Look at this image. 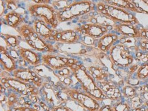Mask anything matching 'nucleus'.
<instances>
[{
    "label": "nucleus",
    "instance_id": "obj_46",
    "mask_svg": "<svg viewBox=\"0 0 148 111\" xmlns=\"http://www.w3.org/2000/svg\"><path fill=\"white\" fill-rule=\"evenodd\" d=\"M131 111H147V110H145V108H144L143 106H142V107H140V108L132 109Z\"/></svg>",
    "mask_w": 148,
    "mask_h": 111
},
{
    "label": "nucleus",
    "instance_id": "obj_32",
    "mask_svg": "<svg viewBox=\"0 0 148 111\" xmlns=\"http://www.w3.org/2000/svg\"><path fill=\"white\" fill-rule=\"evenodd\" d=\"M5 9L10 11H15L19 7L18 0H3Z\"/></svg>",
    "mask_w": 148,
    "mask_h": 111
},
{
    "label": "nucleus",
    "instance_id": "obj_17",
    "mask_svg": "<svg viewBox=\"0 0 148 111\" xmlns=\"http://www.w3.org/2000/svg\"><path fill=\"white\" fill-rule=\"evenodd\" d=\"M18 57L26 63L32 66H37L42 63L41 56L36 51L32 48H26L18 47L16 49Z\"/></svg>",
    "mask_w": 148,
    "mask_h": 111
},
{
    "label": "nucleus",
    "instance_id": "obj_18",
    "mask_svg": "<svg viewBox=\"0 0 148 111\" xmlns=\"http://www.w3.org/2000/svg\"><path fill=\"white\" fill-rule=\"evenodd\" d=\"M0 63L5 72H12L17 68V63L6 47L0 46Z\"/></svg>",
    "mask_w": 148,
    "mask_h": 111
},
{
    "label": "nucleus",
    "instance_id": "obj_49",
    "mask_svg": "<svg viewBox=\"0 0 148 111\" xmlns=\"http://www.w3.org/2000/svg\"><path fill=\"white\" fill-rule=\"evenodd\" d=\"M146 1H148V0H146Z\"/></svg>",
    "mask_w": 148,
    "mask_h": 111
},
{
    "label": "nucleus",
    "instance_id": "obj_42",
    "mask_svg": "<svg viewBox=\"0 0 148 111\" xmlns=\"http://www.w3.org/2000/svg\"><path fill=\"white\" fill-rule=\"evenodd\" d=\"M35 3H48L50 4L52 0H32Z\"/></svg>",
    "mask_w": 148,
    "mask_h": 111
},
{
    "label": "nucleus",
    "instance_id": "obj_11",
    "mask_svg": "<svg viewBox=\"0 0 148 111\" xmlns=\"http://www.w3.org/2000/svg\"><path fill=\"white\" fill-rule=\"evenodd\" d=\"M14 78L23 82L34 84L38 87H41L43 84L42 79L36 72L26 67H17L12 72Z\"/></svg>",
    "mask_w": 148,
    "mask_h": 111
},
{
    "label": "nucleus",
    "instance_id": "obj_39",
    "mask_svg": "<svg viewBox=\"0 0 148 111\" xmlns=\"http://www.w3.org/2000/svg\"><path fill=\"white\" fill-rule=\"evenodd\" d=\"M39 105L40 106L41 108L43 110L45 111H51V107H49L48 105H47L45 101H40L39 102Z\"/></svg>",
    "mask_w": 148,
    "mask_h": 111
},
{
    "label": "nucleus",
    "instance_id": "obj_14",
    "mask_svg": "<svg viewBox=\"0 0 148 111\" xmlns=\"http://www.w3.org/2000/svg\"><path fill=\"white\" fill-rule=\"evenodd\" d=\"M112 31L117 33L119 36L134 37L138 39H141V29L132 24L117 22L113 26Z\"/></svg>",
    "mask_w": 148,
    "mask_h": 111
},
{
    "label": "nucleus",
    "instance_id": "obj_20",
    "mask_svg": "<svg viewBox=\"0 0 148 111\" xmlns=\"http://www.w3.org/2000/svg\"><path fill=\"white\" fill-rule=\"evenodd\" d=\"M33 26L40 36L47 42H52L53 35L55 31L54 29L47 25L44 20L39 19V18H36V20L34 21Z\"/></svg>",
    "mask_w": 148,
    "mask_h": 111
},
{
    "label": "nucleus",
    "instance_id": "obj_10",
    "mask_svg": "<svg viewBox=\"0 0 148 111\" xmlns=\"http://www.w3.org/2000/svg\"><path fill=\"white\" fill-rule=\"evenodd\" d=\"M75 29L81 36H89L98 39L105 33L111 31L109 27L97 24L85 23L76 27Z\"/></svg>",
    "mask_w": 148,
    "mask_h": 111
},
{
    "label": "nucleus",
    "instance_id": "obj_23",
    "mask_svg": "<svg viewBox=\"0 0 148 111\" xmlns=\"http://www.w3.org/2000/svg\"><path fill=\"white\" fill-rule=\"evenodd\" d=\"M102 2L113 6L120 7L133 13H140L137 8L129 0H101Z\"/></svg>",
    "mask_w": 148,
    "mask_h": 111
},
{
    "label": "nucleus",
    "instance_id": "obj_34",
    "mask_svg": "<svg viewBox=\"0 0 148 111\" xmlns=\"http://www.w3.org/2000/svg\"><path fill=\"white\" fill-rule=\"evenodd\" d=\"M138 49L141 51L148 54V40L140 39L138 41Z\"/></svg>",
    "mask_w": 148,
    "mask_h": 111
},
{
    "label": "nucleus",
    "instance_id": "obj_28",
    "mask_svg": "<svg viewBox=\"0 0 148 111\" xmlns=\"http://www.w3.org/2000/svg\"><path fill=\"white\" fill-rule=\"evenodd\" d=\"M140 13L148 15V1L146 0H129Z\"/></svg>",
    "mask_w": 148,
    "mask_h": 111
},
{
    "label": "nucleus",
    "instance_id": "obj_19",
    "mask_svg": "<svg viewBox=\"0 0 148 111\" xmlns=\"http://www.w3.org/2000/svg\"><path fill=\"white\" fill-rule=\"evenodd\" d=\"M41 92L42 95L45 101L48 103L49 104L51 105V107L60 106V105L64 104L58 98L57 95V91H55L52 85L49 82H43L42 86H41Z\"/></svg>",
    "mask_w": 148,
    "mask_h": 111
},
{
    "label": "nucleus",
    "instance_id": "obj_27",
    "mask_svg": "<svg viewBox=\"0 0 148 111\" xmlns=\"http://www.w3.org/2000/svg\"><path fill=\"white\" fill-rule=\"evenodd\" d=\"M135 75L141 81L148 78V61L138 66L137 70L135 72Z\"/></svg>",
    "mask_w": 148,
    "mask_h": 111
},
{
    "label": "nucleus",
    "instance_id": "obj_35",
    "mask_svg": "<svg viewBox=\"0 0 148 111\" xmlns=\"http://www.w3.org/2000/svg\"><path fill=\"white\" fill-rule=\"evenodd\" d=\"M69 75H65V76H59V79L62 84L65 86H70L73 82V80L71 77H68Z\"/></svg>",
    "mask_w": 148,
    "mask_h": 111
},
{
    "label": "nucleus",
    "instance_id": "obj_8",
    "mask_svg": "<svg viewBox=\"0 0 148 111\" xmlns=\"http://www.w3.org/2000/svg\"><path fill=\"white\" fill-rule=\"evenodd\" d=\"M64 90L68 94L70 98L76 101L85 110L88 111H98L101 106L99 101L96 100L94 97L85 93V91L82 92L72 88H64Z\"/></svg>",
    "mask_w": 148,
    "mask_h": 111
},
{
    "label": "nucleus",
    "instance_id": "obj_24",
    "mask_svg": "<svg viewBox=\"0 0 148 111\" xmlns=\"http://www.w3.org/2000/svg\"><path fill=\"white\" fill-rule=\"evenodd\" d=\"M1 36L3 38L8 49H17L19 47L22 38L19 35H12L8 33H1Z\"/></svg>",
    "mask_w": 148,
    "mask_h": 111
},
{
    "label": "nucleus",
    "instance_id": "obj_36",
    "mask_svg": "<svg viewBox=\"0 0 148 111\" xmlns=\"http://www.w3.org/2000/svg\"><path fill=\"white\" fill-rule=\"evenodd\" d=\"M51 111H73L68 106H66V103L60 106H53L51 108Z\"/></svg>",
    "mask_w": 148,
    "mask_h": 111
},
{
    "label": "nucleus",
    "instance_id": "obj_7",
    "mask_svg": "<svg viewBox=\"0 0 148 111\" xmlns=\"http://www.w3.org/2000/svg\"><path fill=\"white\" fill-rule=\"evenodd\" d=\"M1 84L6 89L12 90L21 96H28L29 95H38L40 93L38 87L34 84L23 82L14 77L8 76V75H3V76L1 75Z\"/></svg>",
    "mask_w": 148,
    "mask_h": 111
},
{
    "label": "nucleus",
    "instance_id": "obj_30",
    "mask_svg": "<svg viewBox=\"0 0 148 111\" xmlns=\"http://www.w3.org/2000/svg\"><path fill=\"white\" fill-rule=\"evenodd\" d=\"M19 94L16 93H10L7 95V106L9 108L14 107V106L15 104H18V99H19L20 95H18Z\"/></svg>",
    "mask_w": 148,
    "mask_h": 111
},
{
    "label": "nucleus",
    "instance_id": "obj_16",
    "mask_svg": "<svg viewBox=\"0 0 148 111\" xmlns=\"http://www.w3.org/2000/svg\"><path fill=\"white\" fill-rule=\"evenodd\" d=\"M119 35L117 33L110 31L98 39L96 47L101 52L108 54L112 47L119 42Z\"/></svg>",
    "mask_w": 148,
    "mask_h": 111
},
{
    "label": "nucleus",
    "instance_id": "obj_33",
    "mask_svg": "<svg viewBox=\"0 0 148 111\" xmlns=\"http://www.w3.org/2000/svg\"><path fill=\"white\" fill-rule=\"evenodd\" d=\"M140 82H141V80L136 76V75L134 74H129L128 76L127 77V80L126 81L127 84H130V85H132L133 86L139 85Z\"/></svg>",
    "mask_w": 148,
    "mask_h": 111
},
{
    "label": "nucleus",
    "instance_id": "obj_29",
    "mask_svg": "<svg viewBox=\"0 0 148 111\" xmlns=\"http://www.w3.org/2000/svg\"><path fill=\"white\" fill-rule=\"evenodd\" d=\"M113 106V111H131L132 108H130V106H129L126 100L123 101L120 99L115 101L113 104H112Z\"/></svg>",
    "mask_w": 148,
    "mask_h": 111
},
{
    "label": "nucleus",
    "instance_id": "obj_48",
    "mask_svg": "<svg viewBox=\"0 0 148 111\" xmlns=\"http://www.w3.org/2000/svg\"><path fill=\"white\" fill-rule=\"evenodd\" d=\"M53 1H64V0H53Z\"/></svg>",
    "mask_w": 148,
    "mask_h": 111
},
{
    "label": "nucleus",
    "instance_id": "obj_15",
    "mask_svg": "<svg viewBox=\"0 0 148 111\" xmlns=\"http://www.w3.org/2000/svg\"><path fill=\"white\" fill-rule=\"evenodd\" d=\"M97 84L105 94L108 99L117 101L120 100L123 97L121 89H119V86L114 82L110 81L109 80L97 82Z\"/></svg>",
    "mask_w": 148,
    "mask_h": 111
},
{
    "label": "nucleus",
    "instance_id": "obj_22",
    "mask_svg": "<svg viewBox=\"0 0 148 111\" xmlns=\"http://www.w3.org/2000/svg\"><path fill=\"white\" fill-rule=\"evenodd\" d=\"M86 68L96 82L109 80V73L104 65H90Z\"/></svg>",
    "mask_w": 148,
    "mask_h": 111
},
{
    "label": "nucleus",
    "instance_id": "obj_40",
    "mask_svg": "<svg viewBox=\"0 0 148 111\" xmlns=\"http://www.w3.org/2000/svg\"><path fill=\"white\" fill-rule=\"evenodd\" d=\"M6 111H25V106L12 107V108H9Z\"/></svg>",
    "mask_w": 148,
    "mask_h": 111
},
{
    "label": "nucleus",
    "instance_id": "obj_38",
    "mask_svg": "<svg viewBox=\"0 0 148 111\" xmlns=\"http://www.w3.org/2000/svg\"><path fill=\"white\" fill-rule=\"evenodd\" d=\"M98 111H113L112 105H103L100 106Z\"/></svg>",
    "mask_w": 148,
    "mask_h": 111
},
{
    "label": "nucleus",
    "instance_id": "obj_2",
    "mask_svg": "<svg viewBox=\"0 0 148 111\" xmlns=\"http://www.w3.org/2000/svg\"><path fill=\"white\" fill-rule=\"evenodd\" d=\"M22 40L25 42L32 49L43 53H55L58 48L49 42L45 40L38 34L34 26L28 23H23L16 29Z\"/></svg>",
    "mask_w": 148,
    "mask_h": 111
},
{
    "label": "nucleus",
    "instance_id": "obj_45",
    "mask_svg": "<svg viewBox=\"0 0 148 111\" xmlns=\"http://www.w3.org/2000/svg\"><path fill=\"white\" fill-rule=\"evenodd\" d=\"M25 111H40L34 107H25Z\"/></svg>",
    "mask_w": 148,
    "mask_h": 111
},
{
    "label": "nucleus",
    "instance_id": "obj_4",
    "mask_svg": "<svg viewBox=\"0 0 148 111\" xmlns=\"http://www.w3.org/2000/svg\"><path fill=\"white\" fill-rule=\"evenodd\" d=\"M96 10L116 22L139 25V21L134 13L120 7L108 5L102 1L96 3Z\"/></svg>",
    "mask_w": 148,
    "mask_h": 111
},
{
    "label": "nucleus",
    "instance_id": "obj_5",
    "mask_svg": "<svg viewBox=\"0 0 148 111\" xmlns=\"http://www.w3.org/2000/svg\"><path fill=\"white\" fill-rule=\"evenodd\" d=\"M27 12L32 16L43 20L53 29H56L59 24L58 11L48 3H29L27 7Z\"/></svg>",
    "mask_w": 148,
    "mask_h": 111
},
{
    "label": "nucleus",
    "instance_id": "obj_44",
    "mask_svg": "<svg viewBox=\"0 0 148 111\" xmlns=\"http://www.w3.org/2000/svg\"><path fill=\"white\" fill-rule=\"evenodd\" d=\"M5 7L4 5V3H3V0H1V17L3 16V13L5 12Z\"/></svg>",
    "mask_w": 148,
    "mask_h": 111
},
{
    "label": "nucleus",
    "instance_id": "obj_3",
    "mask_svg": "<svg viewBox=\"0 0 148 111\" xmlns=\"http://www.w3.org/2000/svg\"><path fill=\"white\" fill-rule=\"evenodd\" d=\"M94 10H96V3L92 0H77L58 11V18L60 24L81 17Z\"/></svg>",
    "mask_w": 148,
    "mask_h": 111
},
{
    "label": "nucleus",
    "instance_id": "obj_1",
    "mask_svg": "<svg viewBox=\"0 0 148 111\" xmlns=\"http://www.w3.org/2000/svg\"><path fill=\"white\" fill-rule=\"evenodd\" d=\"M69 68L72 70L74 77L78 82L80 83L81 88L85 93L99 101L107 99L105 94L98 86L97 82L88 72L86 67L84 65L79 63L71 65Z\"/></svg>",
    "mask_w": 148,
    "mask_h": 111
},
{
    "label": "nucleus",
    "instance_id": "obj_31",
    "mask_svg": "<svg viewBox=\"0 0 148 111\" xmlns=\"http://www.w3.org/2000/svg\"><path fill=\"white\" fill-rule=\"evenodd\" d=\"M134 61L138 62V63H140L141 64L147 63L148 61V54L142 52L141 50H138V51L134 52Z\"/></svg>",
    "mask_w": 148,
    "mask_h": 111
},
{
    "label": "nucleus",
    "instance_id": "obj_26",
    "mask_svg": "<svg viewBox=\"0 0 148 111\" xmlns=\"http://www.w3.org/2000/svg\"><path fill=\"white\" fill-rule=\"evenodd\" d=\"M126 100L132 109L140 108L143 106L144 104V100L138 93L131 98L126 99Z\"/></svg>",
    "mask_w": 148,
    "mask_h": 111
},
{
    "label": "nucleus",
    "instance_id": "obj_21",
    "mask_svg": "<svg viewBox=\"0 0 148 111\" xmlns=\"http://www.w3.org/2000/svg\"><path fill=\"white\" fill-rule=\"evenodd\" d=\"M25 18L23 14L16 11H10L3 16L4 24L15 29L25 23Z\"/></svg>",
    "mask_w": 148,
    "mask_h": 111
},
{
    "label": "nucleus",
    "instance_id": "obj_12",
    "mask_svg": "<svg viewBox=\"0 0 148 111\" xmlns=\"http://www.w3.org/2000/svg\"><path fill=\"white\" fill-rule=\"evenodd\" d=\"M79 22H82V24L85 23H94L97 24L104 27H109L110 29H113V26L117 23L116 22L113 21L111 18L107 17L105 15L102 14L97 10H94L89 14L81 16V20Z\"/></svg>",
    "mask_w": 148,
    "mask_h": 111
},
{
    "label": "nucleus",
    "instance_id": "obj_6",
    "mask_svg": "<svg viewBox=\"0 0 148 111\" xmlns=\"http://www.w3.org/2000/svg\"><path fill=\"white\" fill-rule=\"evenodd\" d=\"M108 57L112 65L117 68H127L134 61V54L130 49L119 42L110 49Z\"/></svg>",
    "mask_w": 148,
    "mask_h": 111
},
{
    "label": "nucleus",
    "instance_id": "obj_13",
    "mask_svg": "<svg viewBox=\"0 0 148 111\" xmlns=\"http://www.w3.org/2000/svg\"><path fill=\"white\" fill-rule=\"evenodd\" d=\"M81 35L75 29H66L59 31L55 29L53 41L63 44H74L81 41Z\"/></svg>",
    "mask_w": 148,
    "mask_h": 111
},
{
    "label": "nucleus",
    "instance_id": "obj_47",
    "mask_svg": "<svg viewBox=\"0 0 148 111\" xmlns=\"http://www.w3.org/2000/svg\"><path fill=\"white\" fill-rule=\"evenodd\" d=\"M143 106L145 108L146 110L148 111V101H144V104H143Z\"/></svg>",
    "mask_w": 148,
    "mask_h": 111
},
{
    "label": "nucleus",
    "instance_id": "obj_25",
    "mask_svg": "<svg viewBox=\"0 0 148 111\" xmlns=\"http://www.w3.org/2000/svg\"><path fill=\"white\" fill-rule=\"evenodd\" d=\"M121 91L123 97L126 99L131 98L134 95H136V94H138L136 86H133L130 85V84H126V85L123 86L121 89Z\"/></svg>",
    "mask_w": 148,
    "mask_h": 111
},
{
    "label": "nucleus",
    "instance_id": "obj_9",
    "mask_svg": "<svg viewBox=\"0 0 148 111\" xmlns=\"http://www.w3.org/2000/svg\"><path fill=\"white\" fill-rule=\"evenodd\" d=\"M41 61L42 64L45 65L48 68L58 71L79 63V61L77 59L57 55L54 53L42 54L41 56Z\"/></svg>",
    "mask_w": 148,
    "mask_h": 111
},
{
    "label": "nucleus",
    "instance_id": "obj_41",
    "mask_svg": "<svg viewBox=\"0 0 148 111\" xmlns=\"http://www.w3.org/2000/svg\"><path fill=\"white\" fill-rule=\"evenodd\" d=\"M0 101H1V104L2 105L3 104H5V103H7V96L5 95L4 93H2L1 92V95H0Z\"/></svg>",
    "mask_w": 148,
    "mask_h": 111
},
{
    "label": "nucleus",
    "instance_id": "obj_37",
    "mask_svg": "<svg viewBox=\"0 0 148 111\" xmlns=\"http://www.w3.org/2000/svg\"><path fill=\"white\" fill-rule=\"evenodd\" d=\"M141 39L148 40V28H141Z\"/></svg>",
    "mask_w": 148,
    "mask_h": 111
},
{
    "label": "nucleus",
    "instance_id": "obj_43",
    "mask_svg": "<svg viewBox=\"0 0 148 111\" xmlns=\"http://www.w3.org/2000/svg\"><path fill=\"white\" fill-rule=\"evenodd\" d=\"M140 95H141L142 98L144 100V101H148V91H145L141 92V93H138Z\"/></svg>",
    "mask_w": 148,
    "mask_h": 111
}]
</instances>
